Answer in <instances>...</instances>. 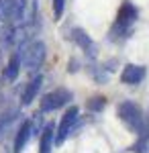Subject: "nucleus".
I'll return each instance as SVG.
<instances>
[{"mask_svg": "<svg viewBox=\"0 0 149 153\" xmlns=\"http://www.w3.org/2000/svg\"><path fill=\"white\" fill-rule=\"evenodd\" d=\"M76 123H78V108L76 106H72L68 112L61 117V123H59L57 131H55V145H61V143L68 139V135L74 131V127H76Z\"/></svg>", "mask_w": 149, "mask_h": 153, "instance_id": "5", "label": "nucleus"}, {"mask_svg": "<svg viewBox=\"0 0 149 153\" xmlns=\"http://www.w3.org/2000/svg\"><path fill=\"white\" fill-rule=\"evenodd\" d=\"M19 118V112H6L4 117L0 118V141L6 137V133L12 129V125H14V120Z\"/></svg>", "mask_w": 149, "mask_h": 153, "instance_id": "13", "label": "nucleus"}, {"mask_svg": "<svg viewBox=\"0 0 149 153\" xmlns=\"http://www.w3.org/2000/svg\"><path fill=\"white\" fill-rule=\"evenodd\" d=\"M19 70H21V57H19V53H14L8 61V65H6V70H4V78L6 80H16V76H19Z\"/></svg>", "mask_w": 149, "mask_h": 153, "instance_id": "12", "label": "nucleus"}, {"mask_svg": "<svg viewBox=\"0 0 149 153\" xmlns=\"http://www.w3.org/2000/svg\"><path fill=\"white\" fill-rule=\"evenodd\" d=\"M69 100H72L69 90H66V88H55L53 92H49V94L43 96V100H41V110H43V112L57 110L61 106H66Z\"/></svg>", "mask_w": 149, "mask_h": 153, "instance_id": "4", "label": "nucleus"}, {"mask_svg": "<svg viewBox=\"0 0 149 153\" xmlns=\"http://www.w3.org/2000/svg\"><path fill=\"white\" fill-rule=\"evenodd\" d=\"M37 0H14L12 2V27H31L37 19Z\"/></svg>", "mask_w": 149, "mask_h": 153, "instance_id": "1", "label": "nucleus"}, {"mask_svg": "<svg viewBox=\"0 0 149 153\" xmlns=\"http://www.w3.org/2000/svg\"><path fill=\"white\" fill-rule=\"evenodd\" d=\"M19 57L27 71H37L45 61V45L41 41H29L27 45L21 47Z\"/></svg>", "mask_w": 149, "mask_h": 153, "instance_id": "2", "label": "nucleus"}, {"mask_svg": "<svg viewBox=\"0 0 149 153\" xmlns=\"http://www.w3.org/2000/svg\"><path fill=\"white\" fill-rule=\"evenodd\" d=\"M72 37H74V41H76V43H78L82 49H86V51H88L90 55H94V53H96V47H94L92 39L86 35V33H84L82 29H74V35H72Z\"/></svg>", "mask_w": 149, "mask_h": 153, "instance_id": "10", "label": "nucleus"}, {"mask_svg": "<svg viewBox=\"0 0 149 153\" xmlns=\"http://www.w3.org/2000/svg\"><path fill=\"white\" fill-rule=\"evenodd\" d=\"M63 6H66V0H53V14H55V19H59L63 14Z\"/></svg>", "mask_w": 149, "mask_h": 153, "instance_id": "17", "label": "nucleus"}, {"mask_svg": "<svg viewBox=\"0 0 149 153\" xmlns=\"http://www.w3.org/2000/svg\"><path fill=\"white\" fill-rule=\"evenodd\" d=\"M12 2L14 0H0V25H10Z\"/></svg>", "mask_w": 149, "mask_h": 153, "instance_id": "14", "label": "nucleus"}, {"mask_svg": "<svg viewBox=\"0 0 149 153\" xmlns=\"http://www.w3.org/2000/svg\"><path fill=\"white\" fill-rule=\"evenodd\" d=\"M133 151H137V153H147L149 151V131H143L141 133V137H139L137 145L133 147Z\"/></svg>", "mask_w": 149, "mask_h": 153, "instance_id": "15", "label": "nucleus"}, {"mask_svg": "<svg viewBox=\"0 0 149 153\" xmlns=\"http://www.w3.org/2000/svg\"><path fill=\"white\" fill-rule=\"evenodd\" d=\"M118 117H121V120L125 123L127 127L131 131H135V133H143V131H147V127H145V118H143V114H141V110H139L137 104H133V102H123V104L118 106Z\"/></svg>", "mask_w": 149, "mask_h": 153, "instance_id": "3", "label": "nucleus"}, {"mask_svg": "<svg viewBox=\"0 0 149 153\" xmlns=\"http://www.w3.org/2000/svg\"><path fill=\"white\" fill-rule=\"evenodd\" d=\"M41 84H43V78H41V76L33 78L31 82L27 84V88H25V92H23V104H31V102H33L37 92L41 90Z\"/></svg>", "mask_w": 149, "mask_h": 153, "instance_id": "9", "label": "nucleus"}, {"mask_svg": "<svg viewBox=\"0 0 149 153\" xmlns=\"http://www.w3.org/2000/svg\"><path fill=\"white\" fill-rule=\"evenodd\" d=\"M31 135H33V123H31V120H25L23 125L19 127L16 137H14V153L23 151L25 145H27V141L31 139Z\"/></svg>", "mask_w": 149, "mask_h": 153, "instance_id": "8", "label": "nucleus"}, {"mask_svg": "<svg viewBox=\"0 0 149 153\" xmlns=\"http://www.w3.org/2000/svg\"><path fill=\"white\" fill-rule=\"evenodd\" d=\"M135 21H137V8L133 4H129V2L123 4L118 14H116V27H118V31L121 33H127Z\"/></svg>", "mask_w": 149, "mask_h": 153, "instance_id": "6", "label": "nucleus"}, {"mask_svg": "<svg viewBox=\"0 0 149 153\" xmlns=\"http://www.w3.org/2000/svg\"><path fill=\"white\" fill-rule=\"evenodd\" d=\"M88 108L94 110V112H96V110H102V108H104V98H100V96L92 98L90 102H88Z\"/></svg>", "mask_w": 149, "mask_h": 153, "instance_id": "16", "label": "nucleus"}, {"mask_svg": "<svg viewBox=\"0 0 149 153\" xmlns=\"http://www.w3.org/2000/svg\"><path fill=\"white\" fill-rule=\"evenodd\" d=\"M121 80H123V84H129V86H135V84L143 82L145 80V68L129 63V65H125V70L121 74Z\"/></svg>", "mask_w": 149, "mask_h": 153, "instance_id": "7", "label": "nucleus"}, {"mask_svg": "<svg viewBox=\"0 0 149 153\" xmlns=\"http://www.w3.org/2000/svg\"><path fill=\"white\" fill-rule=\"evenodd\" d=\"M55 129L53 125H47L43 133H41V153H51V145H53V139H55Z\"/></svg>", "mask_w": 149, "mask_h": 153, "instance_id": "11", "label": "nucleus"}]
</instances>
